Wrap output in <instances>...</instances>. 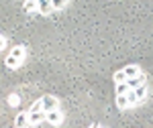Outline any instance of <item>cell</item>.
I'll list each match as a JSON object with an SVG mask.
<instances>
[{"mask_svg":"<svg viewBox=\"0 0 153 128\" xmlns=\"http://www.w3.org/2000/svg\"><path fill=\"white\" fill-rule=\"evenodd\" d=\"M117 106H118V110H127V108H129L127 98H125V96H117Z\"/></svg>","mask_w":153,"mask_h":128,"instance_id":"12","label":"cell"},{"mask_svg":"<svg viewBox=\"0 0 153 128\" xmlns=\"http://www.w3.org/2000/svg\"><path fill=\"white\" fill-rule=\"evenodd\" d=\"M4 45H6V39H4V35H0V51L4 49Z\"/></svg>","mask_w":153,"mask_h":128,"instance_id":"17","label":"cell"},{"mask_svg":"<svg viewBox=\"0 0 153 128\" xmlns=\"http://www.w3.org/2000/svg\"><path fill=\"white\" fill-rule=\"evenodd\" d=\"M25 12H37V8H39V2H35V0H27L23 4Z\"/></svg>","mask_w":153,"mask_h":128,"instance_id":"10","label":"cell"},{"mask_svg":"<svg viewBox=\"0 0 153 128\" xmlns=\"http://www.w3.org/2000/svg\"><path fill=\"white\" fill-rule=\"evenodd\" d=\"M135 92V96H137V100L141 102V100H145L147 98V83H143V85H139L137 90H133Z\"/></svg>","mask_w":153,"mask_h":128,"instance_id":"9","label":"cell"},{"mask_svg":"<svg viewBox=\"0 0 153 128\" xmlns=\"http://www.w3.org/2000/svg\"><path fill=\"white\" fill-rule=\"evenodd\" d=\"M23 59H25V47L23 45H16L10 51V55L6 57L4 63H6V67H8V69H16V67L23 63Z\"/></svg>","mask_w":153,"mask_h":128,"instance_id":"1","label":"cell"},{"mask_svg":"<svg viewBox=\"0 0 153 128\" xmlns=\"http://www.w3.org/2000/svg\"><path fill=\"white\" fill-rule=\"evenodd\" d=\"M45 122H49V126H59V124L63 122V114H61V110L45 112Z\"/></svg>","mask_w":153,"mask_h":128,"instance_id":"2","label":"cell"},{"mask_svg":"<svg viewBox=\"0 0 153 128\" xmlns=\"http://www.w3.org/2000/svg\"><path fill=\"white\" fill-rule=\"evenodd\" d=\"M33 112H43V104H41V100H37L35 104H31V108H29V114H33Z\"/></svg>","mask_w":153,"mask_h":128,"instance_id":"13","label":"cell"},{"mask_svg":"<svg viewBox=\"0 0 153 128\" xmlns=\"http://www.w3.org/2000/svg\"><path fill=\"white\" fill-rule=\"evenodd\" d=\"M90 128H100V126H98V124H92V126H90Z\"/></svg>","mask_w":153,"mask_h":128,"instance_id":"18","label":"cell"},{"mask_svg":"<svg viewBox=\"0 0 153 128\" xmlns=\"http://www.w3.org/2000/svg\"><path fill=\"white\" fill-rule=\"evenodd\" d=\"M37 12H39V14H51V12H53L51 2H47V0H41V2H39V8H37Z\"/></svg>","mask_w":153,"mask_h":128,"instance_id":"7","label":"cell"},{"mask_svg":"<svg viewBox=\"0 0 153 128\" xmlns=\"http://www.w3.org/2000/svg\"><path fill=\"white\" fill-rule=\"evenodd\" d=\"M14 126L16 128H29V112H21V114H16L14 118Z\"/></svg>","mask_w":153,"mask_h":128,"instance_id":"4","label":"cell"},{"mask_svg":"<svg viewBox=\"0 0 153 128\" xmlns=\"http://www.w3.org/2000/svg\"><path fill=\"white\" fill-rule=\"evenodd\" d=\"M123 73H125V77H127V79H131V77L139 75V73H141V69H139L137 65H127V67L123 69Z\"/></svg>","mask_w":153,"mask_h":128,"instance_id":"8","label":"cell"},{"mask_svg":"<svg viewBox=\"0 0 153 128\" xmlns=\"http://www.w3.org/2000/svg\"><path fill=\"white\" fill-rule=\"evenodd\" d=\"M41 122H45V112H33V114H29V124L31 126H37Z\"/></svg>","mask_w":153,"mask_h":128,"instance_id":"6","label":"cell"},{"mask_svg":"<svg viewBox=\"0 0 153 128\" xmlns=\"http://www.w3.org/2000/svg\"><path fill=\"white\" fill-rule=\"evenodd\" d=\"M51 6H53V10H63L68 6V2H51Z\"/></svg>","mask_w":153,"mask_h":128,"instance_id":"16","label":"cell"},{"mask_svg":"<svg viewBox=\"0 0 153 128\" xmlns=\"http://www.w3.org/2000/svg\"><path fill=\"white\" fill-rule=\"evenodd\" d=\"M145 83V73H139V75H135V77H131L127 79V85H129V90H137L139 85Z\"/></svg>","mask_w":153,"mask_h":128,"instance_id":"5","label":"cell"},{"mask_svg":"<svg viewBox=\"0 0 153 128\" xmlns=\"http://www.w3.org/2000/svg\"><path fill=\"white\" fill-rule=\"evenodd\" d=\"M125 98H127V104H129V108H131V106H135V104H137V102H139V100H137V96H135V92H133V90H129V92L125 93Z\"/></svg>","mask_w":153,"mask_h":128,"instance_id":"11","label":"cell"},{"mask_svg":"<svg viewBox=\"0 0 153 128\" xmlns=\"http://www.w3.org/2000/svg\"><path fill=\"white\" fill-rule=\"evenodd\" d=\"M127 92H129V85H127V82H125V83H117V96H125Z\"/></svg>","mask_w":153,"mask_h":128,"instance_id":"14","label":"cell"},{"mask_svg":"<svg viewBox=\"0 0 153 128\" xmlns=\"http://www.w3.org/2000/svg\"><path fill=\"white\" fill-rule=\"evenodd\" d=\"M125 82H127V77H125L123 69H120V71H117V73H114V83H125Z\"/></svg>","mask_w":153,"mask_h":128,"instance_id":"15","label":"cell"},{"mask_svg":"<svg viewBox=\"0 0 153 128\" xmlns=\"http://www.w3.org/2000/svg\"><path fill=\"white\" fill-rule=\"evenodd\" d=\"M41 104H43V112L59 110V102H57V98H53V96H43L41 98Z\"/></svg>","mask_w":153,"mask_h":128,"instance_id":"3","label":"cell"}]
</instances>
